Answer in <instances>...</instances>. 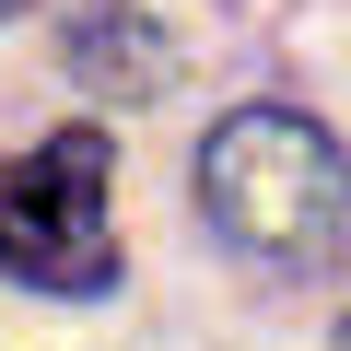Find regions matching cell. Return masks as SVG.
<instances>
[{
  "label": "cell",
  "mask_w": 351,
  "mask_h": 351,
  "mask_svg": "<svg viewBox=\"0 0 351 351\" xmlns=\"http://www.w3.org/2000/svg\"><path fill=\"white\" fill-rule=\"evenodd\" d=\"M71 82H94V94H117V106H152V94L176 82V47H164L141 12L94 0V12H71Z\"/></svg>",
  "instance_id": "obj_3"
},
{
  "label": "cell",
  "mask_w": 351,
  "mask_h": 351,
  "mask_svg": "<svg viewBox=\"0 0 351 351\" xmlns=\"http://www.w3.org/2000/svg\"><path fill=\"white\" fill-rule=\"evenodd\" d=\"M106 129H59L47 152L0 164V269L36 293H117V223H106Z\"/></svg>",
  "instance_id": "obj_2"
},
{
  "label": "cell",
  "mask_w": 351,
  "mask_h": 351,
  "mask_svg": "<svg viewBox=\"0 0 351 351\" xmlns=\"http://www.w3.org/2000/svg\"><path fill=\"white\" fill-rule=\"evenodd\" d=\"M199 199H211V223H223L246 258H269V269H316V258L351 246V164H339V141H328L316 117H293V106H234V117L211 129Z\"/></svg>",
  "instance_id": "obj_1"
},
{
  "label": "cell",
  "mask_w": 351,
  "mask_h": 351,
  "mask_svg": "<svg viewBox=\"0 0 351 351\" xmlns=\"http://www.w3.org/2000/svg\"><path fill=\"white\" fill-rule=\"evenodd\" d=\"M0 12H24V0H0Z\"/></svg>",
  "instance_id": "obj_4"
}]
</instances>
